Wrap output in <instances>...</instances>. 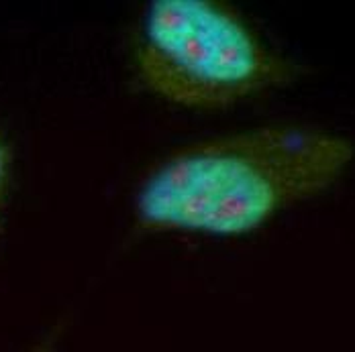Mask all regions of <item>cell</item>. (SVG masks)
Masks as SVG:
<instances>
[{"label":"cell","mask_w":355,"mask_h":352,"mask_svg":"<svg viewBox=\"0 0 355 352\" xmlns=\"http://www.w3.org/2000/svg\"><path fill=\"white\" fill-rule=\"evenodd\" d=\"M355 161L352 139L309 124H263L184 145L141 177L145 232L243 237L329 192Z\"/></svg>","instance_id":"cell-1"},{"label":"cell","mask_w":355,"mask_h":352,"mask_svg":"<svg viewBox=\"0 0 355 352\" xmlns=\"http://www.w3.org/2000/svg\"><path fill=\"white\" fill-rule=\"evenodd\" d=\"M141 86L168 104L214 112L296 84L304 68L220 0H153L133 43Z\"/></svg>","instance_id":"cell-2"},{"label":"cell","mask_w":355,"mask_h":352,"mask_svg":"<svg viewBox=\"0 0 355 352\" xmlns=\"http://www.w3.org/2000/svg\"><path fill=\"white\" fill-rule=\"evenodd\" d=\"M10 174H12V157L10 149L0 135V224H2V214L6 208V198H8V187H10Z\"/></svg>","instance_id":"cell-3"}]
</instances>
